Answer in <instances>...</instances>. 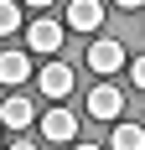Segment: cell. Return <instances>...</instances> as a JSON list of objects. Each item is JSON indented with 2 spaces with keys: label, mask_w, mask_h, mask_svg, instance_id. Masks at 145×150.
I'll use <instances>...</instances> for the list:
<instances>
[{
  "label": "cell",
  "mask_w": 145,
  "mask_h": 150,
  "mask_svg": "<svg viewBox=\"0 0 145 150\" xmlns=\"http://www.w3.org/2000/svg\"><path fill=\"white\" fill-rule=\"evenodd\" d=\"M124 62H130L124 42H114V36H93V42H88V67H93L99 78H114Z\"/></svg>",
  "instance_id": "obj_1"
},
{
  "label": "cell",
  "mask_w": 145,
  "mask_h": 150,
  "mask_svg": "<svg viewBox=\"0 0 145 150\" xmlns=\"http://www.w3.org/2000/svg\"><path fill=\"white\" fill-rule=\"evenodd\" d=\"M68 26L93 36V31L104 26V5H99V0H72V5H68Z\"/></svg>",
  "instance_id": "obj_6"
},
{
  "label": "cell",
  "mask_w": 145,
  "mask_h": 150,
  "mask_svg": "<svg viewBox=\"0 0 145 150\" xmlns=\"http://www.w3.org/2000/svg\"><path fill=\"white\" fill-rule=\"evenodd\" d=\"M16 31H21V5L0 0V36H16Z\"/></svg>",
  "instance_id": "obj_10"
},
{
  "label": "cell",
  "mask_w": 145,
  "mask_h": 150,
  "mask_svg": "<svg viewBox=\"0 0 145 150\" xmlns=\"http://www.w3.org/2000/svg\"><path fill=\"white\" fill-rule=\"evenodd\" d=\"M78 114H72V109H47L42 114V135L52 140V145H72V140H78Z\"/></svg>",
  "instance_id": "obj_2"
},
{
  "label": "cell",
  "mask_w": 145,
  "mask_h": 150,
  "mask_svg": "<svg viewBox=\"0 0 145 150\" xmlns=\"http://www.w3.org/2000/svg\"><path fill=\"white\" fill-rule=\"evenodd\" d=\"M26 5H36V11H47V5H52V0H26Z\"/></svg>",
  "instance_id": "obj_14"
},
{
  "label": "cell",
  "mask_w": 145,
  "mask_h": 150,
  "mask_svg": "<svg viewBox=\"0 0 145 150\" xmlns=\"http://www.w3.org/2000/svg\"><path fill=\"white\" fill-rule=\"evenodd\" d=\"M11 150H36V145H31V140H16V145H11Z\"/></svg>",
  "instance_id": "obj_13"
},
{
  "label": "cell",
  "mask_w": 145,
  "mask_h": 150,
  "mask_svg": "<svg viewBox=\"0 0 145 150\" xmlns=\"http://www.w3.org/2000/svg\"><path fill=\"white\" fill-rule=\"evenodd\" d=\"M36 119V109H31L26 93H11L5 104H0V124H11V129H26V124Z\"/></svg>",
  "instance_id": "obj_8"
},
{
  "label": "cell",
  "mask_w": 145,
  "mask_h": 150,
  "mask_svg": "<svg viewBox=\"0 0 145 150\" xmlns=\"http://www.w3.org/2000/svg\"><path fill=\"white\" fill-rule=\"evenodd\" d=\"M119 109H124L119 83H99V88H88V119H119Z\"/></svg>",
  "instance_id": "obj_3"
},
{
  "label": "cell",
  "mask_w": 145,
  "mask_h": 150,
  "mask_svg": "<svg viewBox=\"0 0 145 150\" xmlns=\"http://www.w3.org/2000/svg\"><path fill=\"white\" fill-rule=\"evenodd\" d=\"M130 73H135V88H145V57H135V67H130Z\"/></svg>",
  "instance_id": "obj_11"
},
{
  "label": "cell",
  "mask_w": 145,
  "mask_h": 150,
  "mask_svg": "<svg viewBox=\"0 0 145 150\" xmlns=\"http://www.w3.org/2000/svg\"><path fill=\"white\" fill-rule=\"evenodd\" d=\"M26 42H31V52H57L68 36H62V21H31V31H26Z\"/></svg>",
  "instance_id": "obj_5"
},
{
  "label": "cell",
  "mask_w": 145,
  "mask_h": 150,
  "mask_svg": "<svg viewBox=\"0 0 145 150\" xmlns=\"http://www.w3.org/2000/svg\"><path fill=\"white\" fill-rule=\"evenodd\" d=\"M21 78H31V57H26V52H16V47H0V83L16 88Z\"/></svg>",
  "instance_id": "obj_7"
},
{
  "label": "cell",
  "mask_w": 145,
  "mask_h": 150,
  "mask_svg": "<svg viewBox=\"0 0 145 150\" xmlns=\"http://www.w3.org/2000/svg\"><path fill=\"white\" fill-rule=\"evenodd\" d=\"M109 150H145V129H140V124H114Z\"/></svg>",
  "instance_id": "obj_9"
},
{
  "label": "cell",
  "mask_w": 145,
  "mask_h": 150,
  "mask_svg": "<svg viewBox=\"0 0 145 150\" xmlns=\"http://www.w3.org/2000/svg\"><path fill=\"white\" fill-rule=\"evenodd\" d=\"M36 83H42L47 98H68V93H72V67H68V62H47L42 73H36Z\"/></svg>",
  "instance_id": "obj_4"
},
{
  "label": "cell",
  "mask_w": 145,
  "mask_h": 150,
  "mask_svg": "<svg viewBox=\"0 0 145 150\" xmlns=\"http://www.w3.org/2000/svg\"><path fill=\"white\" fill-rule=\"evenodd\" d=\"M72 150H99V145H72Z\"/></svg>",
  "instance_id": "obj_15"
},
{
  "label": "cell",
  "mask_w": 145,
  "mask_h": 150,
  "mask_svg": "<svg viewBox=\"0 0 145 150\" xmlns=\"http://www.w3.org/2000/svg\"><path fill=\"white\" fill-rule=\"evenodd\" d=\"M114 5H119V11H140L145 0H114Z\"/></svg>",
  "instance_id": "obj_12"
}]
</instances>
